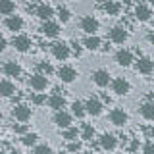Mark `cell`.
<instances>
[{"mask_svg":"<svg viewBox=\"0 0 154 154\" xmlns=\"http://www.w3.org/2000/svg\"><path fill=\"white\" fill-rule=\"evenodd\" d=\"M50 48H52V56H54L56 60H60V62L67 60L69 54H71V46L67 45V42H64V41H56Z\"/></svg>","mask_w":154,"mask_h":154,"instance_id":"6da1fadb","label":"cell"},{"mask_svg":"<svg viewBox=\"0 0 154 154\" xmlns=\"http://www.w3.org/2000/svg\"><path fill=\"white\" fill-rule=\"evenodd\" d=\"M79 25H81V31H85L87 37H89V35H96V31L100 29V21L94 16H83Z\"/></svg>","mask_w":154,"mask_h":154,"instance_id":"7a4b0ae2","label":"cell"},{"mask_svg":"<svg viewBox=\"0 0 154 154\" xmlns=\"http://www.w3.org/2000/svg\"><path fill=\"white\" fill-rule=\"evenodd\" d=\"M12 46L16 48L17 52H29L31 50V46H33V41H31V37H27V35H23V33H19V35H16L12 38Z\"/></svg>","mask_w":154,"mask_h":154,"instance_id":"3957f363","label":"cell"},{"mask_svg":"<svg viewBox=\"0 0 154 154\" xmlns=\"http://www.w3.org/2000/svg\"><path fill=\"white\" fill-rule=\"evenodd\" d=\"M108 37H110L112 42H116V45H123V42L127 41V37H129V31H127L125 25H116V27L110 29Z\"/></svg>","mask_w":154,"mask_h":154,"instance_id":"277c9868","label":"cell"},{"mask_svg":"<svg viewBox=\"0 0 154 154\" xmlns=\"http://www.w3.org/2000/svg\"><path fill=\"white\" fill-rule=\"evenodd\" d=\"M108 118H110V123H114L116 127H123V125H127V122H129V114L125 112L123 108H114L112 112L108 114Z\"/></svg>","mask_w":154,"mask_h":154,"instance_id":"5b68a950","label":"cell"},{"mask_svg":"<svg viewBox=\"0 0 154 154\" xmlns=\"http://www.w3.org/2000/svg\"><path fill=\"white\" fill-rule=\"evenodd\" d=\"M31 108H29L27 104H14V108H12V118L14 119H17V122H29L31 119Z\"/></svg>","mask_w":154,"mask_h":154,"instance_id":"8992f818","label":"cell"},{"mask_svg":"<svg viewBox=\"0 0 154 154\" xmlns=\"http://www.w3.org/2000/svg\"><path fill=\"white\" fill-rule=\"evenodd\" d=\"M129 91H131V83H129L125 77H116L112 81V93L114 94L125 96V94H129Z\"/></svg>","mask_w":154,"mask_h":154,"instance_id":"52a82bcc","label":"cell"},{"mask_svg":"<svg viewBox=\"0 0 154 154\" xmlns=\"http://www.w3.org/2000/svg\"><path fill=\"white\" fill-rule=\"evenodd\" d=\"M56 73H58L62 83H73V81L77 79V69L73 66H62Z\"/></svg>","mask_w":154,"mask_h":154,"instance_id":"ba28073f","label":"cell"},{"mask_svg":"<svg viewBox=\"0 0 154 154\" xmlns=\"http://www.w3.org/2000/svg\"><path fill=\"white\" fill-rule=\"evenodd\" d=\"M29 87H31L33 91H37V93H41V91H45L48 87V77L42 75V73H35L29 77Z\"/></svg>","mask_w":154,"mask_h":154,"instance_id":"9c48e42d","label":"cell"},{"mask_svg":"<svg viewBox=\"0 0 154 154\" xmlns=\"http://www.w3.org/2000/svg\"><path fill=\"white\" fill-rule=\"evenodd\" d=\"M91 77H93V83H94L96 87H106L110 81H112V79H110V71L104 69V67H98V69H94Z\"/></svg>","mask_w":154,"mask_h":154,"instance_id":"30bf717a","label":"cell"},{"mask_svg":"<svg viewBox=\"0 0 154 154\" xmlns=\"http://www.w3.org/2000/svg\"><path fill=\"white\" fill-rule=\"evenodd\" d=\"M85 108H87V114H89V116L96 118V116H100V114H102L104 104L100 102V100L96 98V96H89V100L85 102Z\"/></svg>","mask_w":154,"mask_h":154,"instance_id":"8fae6325","label":"cell"},{"mask_svg":"<svg viewBox=\"0 0 154 154\" xmlns=\"http://www.w3.org/2000/svg\"><path fill=\"white\" fill-rule=\"evenodd\" d=\"M71 119H73V114L66 112V110H62V112H56V114H54V123L62 129V131H64V129H67V127H71Z\"/></svg>","mask_w":154,"mask_h":154,"instance_id":"7c38bea8","label":"cell"},{"mask_svg":"<svg viewBox=\"0 0 154 154\" xmlns=\"http://www.w3.org/2000/svg\"><path fill=\"white\" fill-rule=\"evenodd\" d=\"M60 31H62V27H60V23H56V21H45L41 25V33L45 37H50V38H56L60 35Z\"/></svg>","mask_w":154,"mask_h":154,"instance_id":"4fadbf2b","label":"cell"},{"mask_svg":"<svg viewBox=\"0 0 154 154\" xmlns=\"http://www.w3.org/2000/svg\"><path fill=\"white\" fill-rule=\"evenodd\" d=\"M2 73L6 75V79L8 77H16L17 79V77L21 75V66L14 60H8V62H4V66H2Z\"/></svg>","mask_w":154,"mask_h":154,"instance_id":"5bb4252c","label":"cell"},{"mask_svg":"<svg viewBox=\"0 0 154 154\" xmlns=\"http://www.w3.org/2000/svg\"><path fill=\"white\" fill-rule=\"evenodd\" d=\"M23 25H25L23 17H21V16H16V14L4 19V27H6L8 31H14V33H16V31H21Z\"/></svg>","mask_w":154,"mask_h":154,"instance_id":"9a60e30c","label":"cell"},{"mask_svg":"<svg viewBox=\"0 0 154 154\" xmlns=\"http://www.w3.org/2000/svg\"><path fill=\"white\" fill-rule=\"evenodd\" d=\"M133 16H135L137 21H148V19L152 17V10H150L148 4H137V6H135Z\"/></svg>","mask_w":154,"mask_h":154,"instance_id":"2e32d148","label":"cell"},{"mask_svg":"<svg viewBox=\"0 0 154 154\" xmlns=\"http://www.w3.org/2000/svg\"><path fill=\"white\" fill-rule=\"evenodd\" d=\"M35 14L38 19H42V23L45 21H52V16H54V8L50 6V4H38L35 8Z\"/></svg>","mask_w":154,"mask_h":154,"instance_id":"e0dca14e","label":"cell"},{"mask_svg":"<svg viewBox=\"0 0 154 154\" xmlns=\"http://www.w3.org/2000/svg\"><path fill=\"white\" fill-rule=\"evenodd\" d=\"M137 71L143 73V75H150L154 71V62L150 60V58H146V56H141L137 60Z\"/></svg>","mask_w":154,"mask_h":154,"instance_id":"ac0fdd59","label":"cell"},{"mask_svg":"<svg viewBox=\"0 0 154 154\" xmlns=\"http://www.w3.org/2000/svg\"><path fill=\"white\" fill-rule=\"evenodd\" d=\"M100 143V148H104V150H116V146H118V137L112 133H104L102 137L98 139Z\"/></svg>","mask_w":154,"mask_h":154,"instance_id":"d6986e66","label":"cell"},{"mask_svg":"<svg viewBox=\"0 0 154 154\" xmlns=\"http://www.w3.org/2000/svg\"><path fill=\"white\" fill-rule=\"evenodd\" d=\"M116 62H118L119 66H123V67H129L133 64V52L127 50V48L118 50V52H116Z\"/></svg>","mask_w":154,"mask_h":154,"instance_id":"ffe728a7","label":"cell"},{"mask_svg":"<svg viewBox=\"0 0 154 154\" xmlns=\"http://www.w3.org/2000/svg\"><path fill=\"white\" fill-rule=\"evenodd\" d=\"M48 106H50L52 110H56V112H62V110L66 108V96L60 94V93H54L48 96Z\"/></svg>","mask_w":154,"mask_h":154,"instance_id":"44dd1931","label":"cell"},{"mask_svg":"<svg viewBox=\"0 0 154 154\" xmlns=\"http://www.w3.org/2000/svg\"><path fill=\"white\" fill-rule=\"evenodd\" d=\"M83 46L87 48V50H102V41H100V37L98 35H89V37H85L83 38Z\"/></svg>","mask_w":154,"mask_h":154,"instance_id":"7402d4cb","label":"cell"},{"mask_svg":"<svg viewBox=\"0 0 154 154\" xmlns=\"http://www.w3.org/2000/svg\"><path fill=\"white\" fill-rule=\"evenodd\" d=\"M100 8H102V12L106 16H119V12H122V4L114 2V0H108V2L100 4Z\"/></svg>","mask_w":154,"mask_h":154,"instance_id":"603a6c76","label":"cell"},{"mask_svg":"<svg viewBox=\"0 0 154 154\" xmlns=\"http://www.w3.org/2000/svg\"><path fill=\"white\" fill-rule=\"evenodd\" d=\"M139 112H141V116L144 119H148V122H154V102H143L141 106H139Z\"/></svg>","mask_w":154,"mask_h":154,"instance_id":"cb8c5ba5","label":"cell"},{"mask_svg":"<svg viewBox=\"0 0 154 154\" xmlns=\"http://www.w3.org/2000/svg\"><path fill=\"white\" fill-rule=\"evenodd\" d=\"M0 93H2V96H6V98L14 96V93H16V83H12L10 79H2V83H0Z\"/></svg>","mask_w":154,"mask_h":154,"instance_id":"d4e9b609","label":"cell"},{"mask_svg":"<svg viewBox=\"0 0 154 154\" xmlns=\"http://www.w3.org/2000/svg\"><path fill=\"white\" fill-rule=\"evenodd\" d=\"M37 73H42V75H52L54 73V66L50 64V62L42 60V62H37Z\"/></svg>","mask_w":154,"mask_h":154,"instance_id":"484cf974","label":"cell"},{"mask_svg":"<svg viewBox=\"0 0 154 154\" xmlns=\"http://www.w3.org/2000/svg\"><path fill=\"white\" fill-rule=\"evenodd\" d=\"M71 114H73L75 118H83V116L87 114L85 104L81 102V100H73V102H71Z\"/></svg>","mask_w":154,"mask_h":154,"instance_id":"4316f807","label":"cell"},{"mask_svg":"<svg viewBox=\"0 0 154 154\" xmlns=\"http://www.w3.org/2000/svg\"><path fill=\"white\" fill-rule=\"evenodd\" d=\"M94 127L91 123H83V127H81V139L83 141H93L94 139Z\"/></svg>","mask_w":154,"mask_h":154,"instance_id":"83f0119b","label":"cell"},{"mask_svg":"<svg viewBox=\"0 0 154 154\" xmlns=\"http://www.w3.org/2000/svg\"><path fill=\"white\" fill-rule=\"evenodd\" d=\"M14 12H16V2H10V0H6V2H0V14L2 16H14Z\"/></svg>","mask_w":154,"mask_h":154,"instance_id":"f1b7e54d","label":"cell"},{"mask_svg":"<svg viewBox=\"0 0 154 154\" xmlns=\"http://www.w3.org/2000/svg\"><path fill=\"white\" fill-rule=\"evenodd\" d=\"M77 135H79V131H77V127H67V129H64L62 131V139H66L67 143H73V141H77Z\"/></svg>","mask_w":154,"mask_h":154,"instance_id":"f546056e","label":"cell"},{"mask_svg":"<svg viewBox=\"0 0 154 154\" xmlns=\"http://www.w3.org/2000/svg\"><path fill=\"white\" fill-rule=\"evenodd\" d=\"M37 141H38L37 133H27V135L21 137V144H23V146H37Z\"/></svg>","mask_w":154,"mask_h":154,"instance_id":"4dcf8cb0","label":"cell"},{"mask_svg":"<svg viewBox=\"0 0 154 154\" xmlns=\"http://www.w3.org/2000/svg\"><path fill=\"white\" fill-rule=\"evenodd\" d=\"M56 14H58V19H60L62 23H67V21L71 19V12H69V10H67L66 6H58Z\"/></svg>","mask_w":154,"mask_h":154,"instance_id":"1f68e13d","label":"cell"},{"mask_svg":"<svg viewBox=\"0 0 154 154\" xmlns=\"http://www.w3.org/2000/svg\"><path fill=\"white\" fill-rule=\"evenodd\" d=\"M31 102L35 104V106H42L45 102H48V100H46V96L42 94V93H33L31 94Z\"/></svg>","mask_w":154,"mask_h":154,"instance_id":"d6a6232c","label":"cell"},{"mask_svg":"<svg viewBox=\"0 0 154 154\" xmlns=\"http://www.w3.org/2000/svg\"><path fill=\"white\" fill-rule=\"evenodd\" d=\"M67 152L69 154H73V152H83L81 150V141H73V143H67Z\"/></svg>","mask_w":154,"mask_h":154,"instance_id":"836d02e7","label":"cell"},{"mask_svg":"<svg viewBox=\"0 0 154 154\" xmlns=\"http://www.w3.org/2000/svg\"><path fill=\"white\" fill-rule=\"evenodd\" d=\"M35 154H52V148L48 146L46 143H42V144H37V146H35Z\"/></svg>","mask_w":154,"mask_h":154,"instance_id":"e575fe53","label":"cell"},{"mask_svg":"<svg viewBox=\"0 0 154 154\" xmlns=\"http://www.w3.org/2000/svg\"><path fill=\"white\" fill-rule=\"evenodd\" d=\"M12 129H14L16 133H19L21 137H23V135H27V133H29V131H27V125H23V123H14V125H12Z\"/></svg>","mask_w":154,"mask_h":154,"instance_id":"d590c367","label":"cell"},{"mask_svg":"<svg viewBox=\"0 0 154 154\" xmlns=\"http://www.w3.org/2000/svg\"><path fill=\"white\" fill-rule=\"evenodd\" d=\"M143 154H154V141H146L143 144Z\"/></svg>","mask_w":154,"mask_h":154,"instance_id":"8d00e7d4","label":"cell"},{"mask_svg":"<svg viewBox=\"0 0 154 154\" xmlns=\"http://www.w3.org/2000/svg\"><path fill=\"white\" fill-rule=\"evenodd\" d=\"M69 46H71V50H73V54H75V56H81V52H83V48H81L79 41H71V42H69Z\"/></svg>","mask_w":154,"mask_h":154,"instance_id":"74e56055","label":"cell"},{"mask_svg":"<svg viewBox=\"0 0 154 154\" xmlns=\"http://www.w3.org/2000/svg\"><path fill=\"white\" fill-rule=\"evenodd\" d=\"M6 45H8L6 37H4V35H0V52H2V50H6Z\"/></svg>","mask_w":154,"mask_h":154,"instance_id":"f35d334b","label":"cell"},{"mask_svg":"<svg viewBox=\"0 0 154 154\" xmlns=\"http://www.w3.org/2000/svg\"><path fill=\"white\" fill-rule=\"evenodd\" d=\"M146 41H148V42H150V45L154 46V31H152V33H148V35H146Z\"/></svg>","mask_w":154,"mask_h":154,"instance_id":"ab89813d","label":"cell"},{"mask_svg":"<svg viewBox=\"0 0 154 154\" xmlns=\"http://www.w3.org/2000/svg\"><path fill=\"white\" fill-rule=\"evenodd\" d=\"M108 50H110V45L106 42V45H102V52H108Z\"/></svg>","mask_w":154,"mask_h":154,"instance_id":"60d3db41","label":"cell"},{"mask_svg":"<svg viewBox=\"0 0 154 154\" xmlns=\"http://www.w3.org/2000/svg\"><path fill=\"white\" fill-rule=\"evenodd\" d=\"M148 133H150V139L154 141V127H152V129H150V131H148Z\"/></svg>","mask_w":154,"mask_h":154,"instance_id":"b9f144b4","label":"cell"},{"mask_svg":"<svg viewBox=\"0 0 154 154\" xmlns=\"http://www.w3.org/2000/svg\"><path fill=\"white\" fill-rule=\"evenodd\" d=\"M81 154H93V152H91V150H83V152H81Z\"/></svg>","mask_w":154,"mask_h":154,"instance_id":"7bdbcfd3","label":"cell"},{"mask_svg":"<svg viewBox=\"0 0 154 154\" xmlns=\"http://www.w3.org/2000/svg\"><path fill=\"white\" fill-rule=\"evenodd\" d=\"M60 154H69V152H60Z\"/></svg>","mask_w":154,"mask_h":154,"instance_id":"ee69618b","label":"cell"},{"mask_svg":"<svg viewBox=\"0 0 154 154\" xmlns=\"http://www.w3.org/2000/svg\"><path fill=\"white\" fill-rule=\"evenodd\" d=\"M152 27H154V19H152Z\"/></svg>","mask_w":154,"mask_h":154,"instance_id":"f6af8a7d","label":"cell"},{"mask_svg":"<svg viewBox=\"0 0 154 154\" xmlns=\"http://www.w3.org/2000/svg\"><path fill=\"white\" fill-rule=\"evenodd\" d=\"M2 154H8V152H2Z\"/></svg>","mask_w":154,"mask_h":154,"instance_id":"bcb514c9","label":"cell"},{"mask_svg":"<svg viewBox=\"0 0 154 154\" xmlns=\"http://www.w3.org/2000/svg\"><path fill=\"white\" fill-rule=\"evenodd\" d=\"M152 4H154V0H152Z\"/></svg>","mask_w":154,"mask_h":154,"instance_id":"7dc6e473","label":"cell"}]
</instances>
